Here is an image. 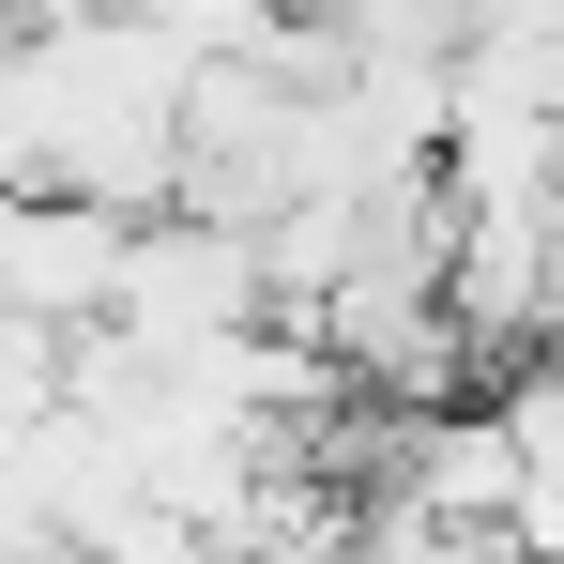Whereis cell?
Masks as SVG:
<instances>
[{"label":"cell","instance_id":"7a4b0ae2","mask_svg":"<svg viewBox=\"0 0 564 564\" xmlns=\"http://www.w3.org/2000/svg\"><path fill=\"white\" fill-rule=\"evenodd\" d=\"M122 260H138V214H93V198H0V321L107 336Z\"/></svg>","mask_w":564,"mask_h":564},{"label":"cell","instance_id":"5b68a950","mask_svg":"<svg viewBox=\"0 0 564 564\" xmlns=\"http://www.w3.org/2000/svg\"><path fill=\"white\" fill-rule=\"evenodd\" d=\"M290 31H351V15H367V0H275Z\"/></svg>","mask_w":564,"mask_h":564},{"label":"cell","instance_id":"277c9868","mask_svg":"<svg viewBox=\"0 0 564 564\" xmlns=\"http://www.w3.org/2000/svg\"><path fill=\"white\" fill-rule=\"evenodd\" d=\"M503 550H519V564H564V473H534V488H519V519H503Z\"/></svg>","mask_w":564,"mask_h":564},{"label":"cell","instance_id":"3957f363","mask_svg":"<svg viewBox=\"0 0 564 564\" xmlns=\"http://www.w3.org/2000/svg\"><path fill=\"white\" fill-rule=\"evenodd\" d=\"M488 412L519 427V458H534V473H564V351H550V367H519L503 397H488Z\"/></svg>","mask_w":564,"mask_h":564},{"label":"cell","instance_id":"6da1fadb","mask_svg":"<svg viewBox=\"0 0 564 564\" xmlns=\"http://www.w3.org/2000/svg\"><path fill=\"white\" fill-rule=\"evenodd\" d=\"M260 321H275L260 229H198V214H153L138 260H122V305H107V336H138L169 381H184L198 351H229V336H260Z\"/></svg>","mask_w":564,"mask_h":564}]
</instances>
